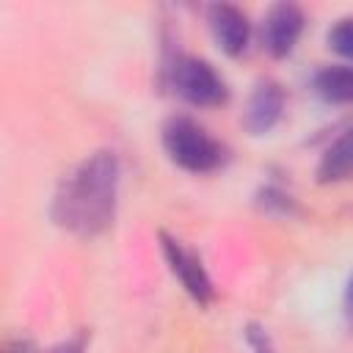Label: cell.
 <instances>
[{
	"label": "cell",
	"instance_id": "obj_1",
	"mask_svg": "<svg viewBox=\"0 0 353 353\" xmlns=\"http://www.w3.org/2000/svg\"><path fill=\"white\" fill-rule=\"evenodd\" d=\"M116 193H119V157L110 149L94 152L63 174L55 199L52 221L77 234L97 237L116 218Z\"/></svg>",
	"mask_w": 353,
	"mask_h": 353
},
{
	"label": "cell",
	"instance_id": "obj_2",
	"mask_svg": "<svg viewBox=\"0 0 353 353\" xmlns=\"http://www.w3.org/2000/svg\"><path fill=\"white\" fill-rule=\"evenodd\" d=\"M163 149L190 174H207L223 163V146L188 116H171L163 124Z\"/></svg>",
	"mask_w": 353,
	"mask_h": 353
},
{
	"label": "cell",
	"instance_id": "obj_3",
	"mask_svg": "<svg viewBox=\"0 0 353 353\" xmlns=\"http://www.w3.org/2000/svg\"><path fill=\"white\" fill-rule=\"evenodd\" d=\"M171 85L185 102L199 108L223 105L229 97L223 77L204 58H193V55L176 58V63L171 66Z\"/></svg>",
	"mask_w": 353,
	"mask_h": 353
},
{
	"label": "cell",
	"instance_id": "obj_4",
	"mask_svg": "<svg viewBox=\"0 0 353 353\" xmlns=\"http://www.w3.org/2000/svg\"><path fill=\"white\" fill-rule=\"evenodd\" d=\"M160 245H163V254H165V262L171 265V273L182 281L185 292L199 303V306H207L212 298H215V287L201 265V259L196 254H190L179 240L168 237L165 232L160 234Z\"/></svg>",
	"mask_w": 353,
	"mask_h": 353
},
{
	"label": "cell",
	"instance_id": "obj_5",
	"mask_svg": "<svg viewBox=\"0 0 353 353\" xmlns=\"http://www.w3.org/2000/svg\"><path fill=\"white\" fill-rule=\"evenodd\" d=\"M303 30V11L295 3H276L262 19V47L273 58H287Z\"/></svg>",
	"mask_w": 353,
	"mask_h": 353
},
{
	"label": "cell",
	"instance_id": "obj_6",
	"mask_svg": "<svg viewBox=\"0 0 353 353\" xmlns=\"http://www.w3.org/2000/svg\"><path fill=\"white\" fill-rule=\"evenodd\" d=\"M284 113V91L276 80H262L251 99H248V108H245V116H243V127L251 132V135H265L270 132L279 119Z\"/></svg>",
	"mask_w": 353,
	"mask_h": 353
},
{
	"label": "cell",
	"instance_id": "obj_7",
	"mask_svg": "<svg viewBox=\"0 0 353 353\" xmlns=\"http://www.w3.org/2000/svg\"><path fill=\"white\" fill-rule=\"evenodd\" d=\"M210 28H212V36H215L218 47L226 55L237 58V55L245 52L251 28H248V17L237 6H229V3L210 6Z\"/></svg>",
	"mask_w": 353,
	"mask_h": 353
},
{
	"label": "cell",
	"instance_id": "obj_8",
	"mask_svg": "<svg viewBox=\"0 0 353 353\" xmlns=\"http://www.w3.org/2000/svg\"><path fill=\"white\" fill-rule=\"evenodd\" d=\"M353 179V127L345 130L320 157L317 165V182L320 185H334V182H347Z\"/></svg>",
	"mask_w": 353,
	"mask_h": 353
},
{
	"label": "cell",
	"instance_id": "obj_9",
	"mask_svg": "<svg viewBox=\"0 0 353 353\" xmlns=\"http://www.w3.org/2000/svg\"><path fill=\"white\" fill-rule=\"evenodd\" d=\"M314 91L334 105H353V66H325L314 74Z\"/></svg>",
	"mask_w": 353,
	"mask_h": 353
},
{
	"label": "cell",
	"instance_id": "obj_10",
	"mask_svg": "<svg viewBox=\"0 0 353 353\" xmlns=\"http://www.w3.org/2000/svg\"><path fill=\"white\" fill-rule=\"evenodd\" d=\"M328 47H331L336 55L353 61V17L339 19V22L328 30Z\"/></svg>",
	"mask_w": 353,
	"mask_h": 353
},
{
	"label": "cell",
	"instance_id": "obj_11",
	"mask_svg": "<svg viewBox=\"0 0 353 353\" xmlns=\"http://www.w3.org/2000/svg\"><path fill=\"white\" fill-rule=\"evenodd\" d=\"M245 339H248V345H251L254 353H273V345H270V339H268V334H265L262 325H256V323L245 325Z\"/></svg>",
	"mask_w": 353,
	"mask_h": 353
},
{
	"label": "cell",
	"instance_id": "obj_12",
	"mask_svg": "<svg viewBox=\"0 0 353 353\" xmlns=\"http://www.w3.org/2000/svg\"><path fill=\"white\" fill-rule=\"evenodd\" d=\"M52 353H83V336H74V339H69V342L58 345Z\"/></svg>",
	"mask_w": 353,
	"mask_h": 353
},
{
	"label": "cell",
	"instance_id": "obj_13",
	"mask_svg": "<svg viewBox=\"0 0 353 353\" xmlns=\"http://www.w3.org/2000/svg\"><path fill=\"white\" fill-rule=\"evenodd\" d=\"M3 353H33V347H30V342H25V339H14V342H6Z\"/></svg>",
	"mask_w": 353,
	"mask_h": 353
},
{
	"label": "cell",
	"instance_id": "obj_14",
	"mask_svg": "<svg viewBox=\"0 0 353 353\" xmlns=\"http://www.w3.org/2000/svg\"><path fill=\"white\" fill-rule=\"evenodd\" d=\"M345 309H347V317L353 320V276H350V281L345 287Z\"/></svg>",
	"mask_w": 353,
	"mask_h": 353
}]
</instances>
